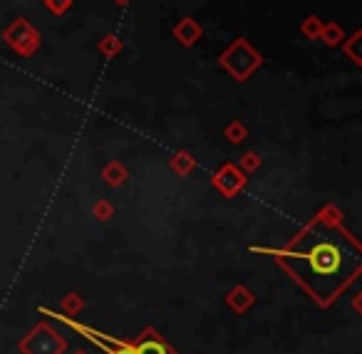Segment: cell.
Wrapping results in <instances>:
<instances>
[{"mask_svg":"<svg viewBox=\"0 0 362 354\" xmlns=\"http://www.w3.org/2000/svg\"><path fill=\"white\" fill-rule=\"evenodd\" d=\"M305 260L315 275H335L342 265V253L335 243H317L305 255Z\"/></svg>","mask_w":362,"mask_h":354,"instance_id":"1","label":"cell"},{"mask_svg":"<svg viewBox=\"0 0 362 354\" xmlns=\"http://www.w3.org/2000/svg\"><path fill=\"white\" fill-rule=\"evenodd\" d=\"M134 352L136 354H166V349L161 347L159 342H144L141 347H136Z\"/></svg>","mask_w":362,"mask_h":354,"instance_id":"2","label":"cell"},{"mask_svg":"<svg viewBox=\"0 0 362 354\" xmlns=\"http://www.w3.org/2000/svg\"><path fill=\"white\" fill-rule=\"evenodd\" d=\"M115 354H136V352H134V349H127L124 347V349H119V352H115Z\"/></svg>","mask_w":362,"mask_h":354,"instance_id":"3","label":"cell"}]
</instances>
